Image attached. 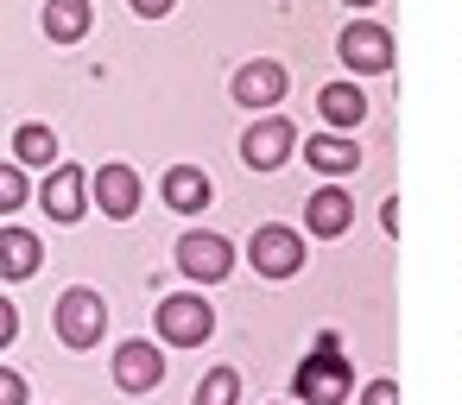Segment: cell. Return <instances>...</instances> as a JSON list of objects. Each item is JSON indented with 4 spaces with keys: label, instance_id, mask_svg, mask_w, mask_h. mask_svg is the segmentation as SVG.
Listing matches in <instances>:
<instances>
[{
    "label": "cell",
    "instance_id": "obj_1",
    "mask_svg": "<svg viewBox=\"0 0 462 405\" xmlns=\"http://www.w3.org/2000/svg\"><path fill=\"white\" fill-rule=\"evenodd\" d=\"M298 405H342L348 399V386H355V367H348V354H342V342L323 329L317 336V348L298 361Z\"/></svg>",
    "mask_w": 462,
    "mask_h": 405
},
{
    "label": "cell",
    "instance_id": "obj_2",
    "mask_svg": "<svg viewBox=\"0 0 462 405\" xmlns=\"http://www.w3.org/2000/svg\"><path fill=\"white\" fill-rule=\"evenodd\" d=\"M108 336V298L96 291V285H70L64 298H58V342L64 348H96Z\"/></svg>",
    "mask_w": 462,
    "mask_h": 405
},
{
    "label": "cell",
    "instance_id": "obj_3",
    "mask_svg": "<svg viewBox=\"0 0 462 405\" xmlns=\"http://www.w3.org/2000/svg\"><path fill=\"white\" fill-rule=\"evenodd\" d=\"M216 336V310H209V298H197V291H171V298H159V342H171V348H203Z\"/></svg>",
    "mask_w": 462,
    "mask_h": 405
},
{
    "label": "cell",
    "instance_id": "obj_4",
    "mask_svg": "<svg viewBox=\"0 0 462 405\" xmlns=\"http://www.w3.org/2000/svg\"><path fill=\"white\" fill-rule=\"evenodd\" d=\"M247 260H254L260 279H298V266H304V235L285 228V222H266V228H254Z\"/></svg>",
    "mask_w": 462,
    "mask_h": 405
},
{
    "label": "cell",
    "instance_id": "obj_5",
    "mask_svg": "<svg viewBox=\"0 0 462 405\" xmlns=\"http://www.w3.org/2000/svg\"><path fill=\"white\" fill-rule=\"evenodd\" d=\"M178 266H184V279H197V285H222V279L235 272V241H228V235H209V228H190V235L178 241Z\"/></svg>",
    "mask_w": 462,
    "mask_h": 405
},
{
    "label": "cell",
    "instance_id": "obj_6",
    "mask_svg": "<svg viewBox=\"0 0 462 405\" xmlns=\"http://www.w3.org/2000/svg\"><path fill=\"white\" fill-rule=\"evenodd\" d=\"M291 152H298V127H291L285 115H260V121L241 133V159H247V171H279Z\"/></svg>",
    "mask_w": 462,
    "mask_h": 405
},
{
    "label": "cell",
    "instance_id": "obj_7",
    "mask_svg": "<svg viewBox=\"0 0 462 405\" xmlns=\"http://www.w3.org/2000/svg\"><path fill=\"white\" fill-rule=\"evenodd\" d=\"M336 51H342V64H348V70L380 77V70L393 64V32H386V26H374V20H355V26H342Z\"/></svg>",
    "mask_w": 462,
    "mask_h": 405
},
{
    "label": "cell",
    "instance_id": "obj_8",
    "mask_svg": "<svg viewBox=\"0 0 462 405\" xmlns=\"http://www.w3.org/2000/svg\"><path fill=\"white\" fill-rule=\"evenodd\" d=\"M89 190H96V209H102L108 222H134V209H140V171H134V165L108 159Z\"/></svg>",
    "mask_w": 462,
    "mask_h": 405
},
{
    "label": "cell",
    "instance_id": "obj_9",
    "mask_svg": "<svg viewBox=\"0 0 462 405\" xmlns=\"http://www.w3.org/2000/svg\"><path fill=\"white\" fill-rule=\"evenodd\" d=\"M159 380H165V348L159 342H140L134 336V342L115 348V386L121 392H152Z\"/></svg>",
    "mask_w": 462,
    "mask_h": 405
},
{
    "label": "cell",
    "instance_id": "obj_10",
    "mask_svg": "<svg viewBox=\"0 0 462 405\" xmlns=\"http://www.w3.org/2000/svg\"><path fill=\"white\" fill-rule=\"evenodd\" d=\"M285 83H291V77H285V64L254 58V64H241V70H235V83H228V89H235V102H241V108H279V102H285Z\"/></svg>",
    "mask_w": 462,
    "mask_h": 405
},
{
    "label": "cell",
    "instance_id": "obj_11",
    "mask_svg": "<svg viewBox=\"0 0 462 405\" xmlns=\"http://www.w3.org/2000/svg\"><path fill=\"white\" fill-rule=\"evenodd\" d=\"M83 197H89V178H83V165H58L51 178H45V190H39V203H45V216L51 222H83Z\"/></svg>",
    "mask_w": 462,
    "mask_h": 405
},
{
    "label": "cell",
    "instance_id": "obj_12",
    "mask_svg": "<svg viewBox=\"0 0 462 405\" xmlns=\"http://www.w3.org/2000/svg\"><path fill=\"white\" fill-rule=\"evenodd\" d=\"M348 222H355V203H348V190H336V184H323V190L304 203V228H310L317 241L348 235Z\"/></svg>",
    "mask_w": 462,
    "mask_h": 405
},
{
    "label": "cell",
    "instance_id": "obj_13",
    "mask_svg": "<svg viewBox=\"0 0 462 405\" xmlns=\"http://www.w3.org/2000/svg\"><path fill=\"white\" fill-rule=\"evenodd\" d=\"M45 266V241L32 235V228H0V279H32Z\"/></svg>",
    "mask_w": 462,
    "mask_h": 405
},
{
    "label": "cell",
    "instance_id": "obj_14",
    "mask_svg": "<svg viewBox=\"0 0 462 405\" xmlns=\"http://www.w3.org/2000/svg\"><path fill=\"white\" fill-rule=\"evenodd\" d=\"M304 159H310L323 178H348V171L361 165V146L342 140V133H317V140H304Z\"/></svg>",
    "mask_w": 462,
    "mask_h": 405
},
{
    "label": "cell",
    "instance_id": "obj_15",
    "mask_svg": "<svg viewBox=\"0 0 462 405\" xmlns=\"http://www.w3.org/2000/svg\"><path fill=\"white\" fill-rule=\"evenodd\" d=\"M159 190H165V203H171L178 216H197V209H209V178H203L197 165H171Z\"/></svg>",
    "mask_w": 462,
    "mask_h": 405
},
{
    "label": "cell",
    "instance_id": "obj_16",
    "mask_svg": "<svg viewBox=\"0 0 462 405\" xmlns=\"http://www.w3.org/2000/svg\"><path fill=\"white\" fill-rule=\"evenodd\" d=\"M89 20H96L89 0H45V39H58V45H77L89 32Z\"/></svg>",
    "mask_w": 462,
    "mask_h": 405
},
{
    "label": "cell",
    "instance_id": "obj_17",
    "mask_svg": "<svg viewBox=\"0 0 462 405\" xmlns=\"http://www.w3.org/2000/svg\"><path fill=\"white\" fill-rule=\"evenodd\" d=\"M317 115H323L329 127H361V121H367V96H361L355 83H329V89L317 96Z\"/></svg>",
    "mask_w": 462,
    "mask_h": 405
},
{
    "label": "cell",
    "instance_id": "obj_18",
    "mask_svg": "<svg viewBox=\"0 0 462 405\" xmlns=\"http://www.w3.org/2000/svg\"><path fill=\"white\" fill-rule=\"evenodd\" d=\"M14 165H26V171H58V133L51 127H39V121H26L20 133H14Z\"/></svg>",
    "mask_w": 462,
    "mask_h": 405
},
{
    "label": "cell",
    "instance_id": "obj_19",
    "mask_svg": "<svg viewBox=\"0 0 462 405\" xmlns=\"http://www.w3.org/2000/svg\"><path fill=\"white\" fill-rule=\"evenodd\" d=\"M235 399H241V373L222 361V367H209V373H203V386H197V399H190V405H235Z\"/></svg>",
    "mask_w": 462,
    "mask_h": 405
},
{
    "label": "cell",
    "instance_id": "obj_20",
    "mask_svg": "<svg viewBox=\"0 0 462 405\" xmlns=\"http://www.w3.org/2000/svg\"><path fill=\"white\" fill-rule=\"evenodd\" d=\"M32 184H26V165H0V209H26Z\"/></svg>",
    "mask_w": 462,
    "mask_h": 405
},
{
    "label": "cell",
    "instance_id": "obj_21",
    "mask_svg": "<svg viewBox=\"0 0 462 405\" xmlns=\"http://www.w3.org/2000/svg\"><path fill=\"white\" fill-rule=\"evenodd\" d=\"M0 405H26V373L0 367Z\"/></svg>",
    "mask_w": 462,
    "mask_h": 405
},
{
    "label": "cell",
    "instance_id": "obj_22",
    "mask_svg": "<svg viewBox=\"0 0 462 405\" xmlns=\"http://www.w3.org/2000/svg\"><path fill=\"white\" fill-rule=\"evenodd\" d=\"M361 405H399V386L393 380H367L361 386Z\"/></svg>",
    "mask_w": 462,
    "mask_h": 405
},
{
    "label": "cell",
    "instance_id": "obj_23",
    "mask_svg": "<svg viewBox=\"0 0 462 405\" xmlns=\"http://www.w3.org/2000/svg\"><path fill=\"white\" fill-rule=\"evenodd\" d=\"M14 336H20V310L14 298H0V348H14Z\"/></svg>",
    "mask_w": 462,
    "mask_h": 405
},
{
    "label": "cell",
    "instance_id": "obj_24",
    "mask_svg": "<svg viewBox=\"0 0 462 405\" xmlns=\"http://www.w3.org/2000/svg\"><path fill=\"white\" fill-rule=\"evenodd\" d=\"M127 7H134L140 20H165V14L178 7V0H127Z\"/></svg>",
    "mask_w": 462,
    "mask_h": 405
},
{
    "label": "cell",
    "instance_id": "obj_25",
    "mask_svg": "<svg viewBox=\"0 0 462 405\" xmlns=\"http://www.w3.org/2000/svg\"><path fill=\"white\" fill-rule=\"evenodd\" d=\"M380 222H386V235H399V197H386V203H380Z\"/></svg>",
    "mask_w": 462,
    "mask_h": 405
},
{
    "label": "cell",
    "instance_id": "obj_26",
    "mask_svg": "<svg viewBox=\"0 0 462 405\" xmlns=\"http://www.w3.org/2000/svg\"><path fill=\"white\" fill-rule=\"evenodd\" d=\"M342 7H374V0H342Z\"/></svg>",
    "mask_w": 462,
    "mask_h": 405
}]
</instances>
